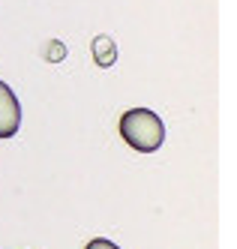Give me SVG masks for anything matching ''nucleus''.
I'll use <instances>...</instances> for the list:
<instances>
[{"instance_id": "obj_1", "label": "nucleus", "mask_w": 237, "mask_h": 249, "mask_svg": "<svg viewBox=\"0 0 237 249\" xmlns=\"http://www.w3.org/2000/svg\"><path fill=\"white\" fill-rule=\"evenodd\" d=\"M120 135L123 141L138 153H153L165 141V123L150 108H129L120 117Z\"/></svg>"}, {"instance_id": "obj_2", "label": "nucleus", "mask_w": 237, "mask_h": 249, "mask_svg": "<svg viewBox=\"0 0 237 249\" xmlns=\"http://www.w3.org/2000/svg\"><path fill=\"white\" fill-rule=\"evenodd\" d=\"M21 126V102L6 81H0V138H12Z\"/></svg>"}, {"instance_id": "obj_3", "label": "nucleus", "mask_w": 237, "mask_h": 249, "mask_svg": "<svg viewBox=\"0 0 237 249\" xmlns=\"http://www.w3.org/2000/svg\"><path fill=\"white\" fill-rule=\"evenodd\" d=\"M93 60H96V66H102V69L111 66V63L117 60V45H114V39L96 36V39H93Z\"/></svg>"}, {"instance_id": "obj_4", "label": "nucleus", "mask_w": 237, "mask_h": 249, "mask_svg": "<svg viewBox=\"0 0 237 249\" xmlns=\"http://www.w3.org/2000/svg\"><path fill=\"white\" fill-rule=\"evenodd\" d=\"M84 249H120V246H117V243H111L108 237H96V240H90Z\"/></svg>"}]
</instances>
